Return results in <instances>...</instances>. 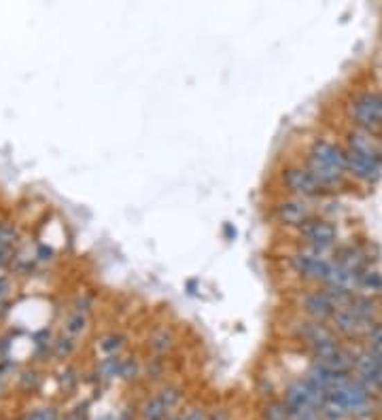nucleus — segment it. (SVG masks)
Listing matches in <instances>:
<instances>
[{
  "label": "nucleus",
  "instance_id": "f257e3e1",
  "mask_svg": "<svg viewBox=\"0 0 382 420\" xmlns=\"http://www.w3.org/2000/svg\"><path fill=\"white\" fill-rule=\"evenodd\" d=\"M346 168V153L327 140H321L310 151L308 159V172L317 179L319 185H333L342 181Z\"/></svg>",
  "mask_w": 382,
  "mask_h": 420
},
{
  "label": "nucleus",
  "instance_id": "20e7f679",
  "mask_svg": "<svg viewBox=\"0 0 382 420\" xmlns=\"http://www.w3.org/2000/svg\"><path fill=\"white\" fill-rule=\"evenodd\" d=\"M355 369H357V380L370 391H380L382 389V348L380 350H367V353L359 355L355 359Z\"/></svg>",
  "mask_w": 382,
  "mask_h": 420
},
{
  "label": "nucleus",
  "instance_id": "9d476101",
  "mask_svg": "<svg viewBox=\"0 0 382 420\" xmlns=\"http://www.w3.org/2000/svg\"><path fill=\"white\" fill-rule=\"evenodd\" d=\"M276 219L285 225H302L310 219V208L302 200H289L276 206Z\"/></svg>",
  "mask_w": 382,
  "mask_h": 420
},
{
  "label": "nucleus",
  "instance_id": "5701e85b",
  "mask_svg": "<svg viewBox=\"0 0 382 420\" xmlns=\"http://www.w3.org/2000/svg\"><path fill=\"white\" fill-rule=\"evenodd\" d=\"M7 261H9V253L5 247H0V265H5Z\"/></svg>",
  "mask_w": 382,
  "mask_h": 420
},
{
  "label": "nucleus",
  "instance_id": "dca6fc26",
  "mask_svg": "<svg viewBox=\"0 0 382 420\" xmlns=\"http://www.w3.org/2000/svg\"><path fill=\"white\" fill-rule=\"evenodd\" d=\"M159 399H162V401H164V405L170 410V408H175V405L179 403L181 395H179V391H177V389H166V391H162Z\"/></svg>",
  "mask_w": 382,
  "mask_h": 420
},
{
  "label": "nucleus",
  "instance_id": "9b49d317",
  "mask_svg": "<svg viewBox=\"0 0 382 420\" xmlns=\"http://www.w3.org/2000/svg\"><path fill=\"white\" fill-rule=\"evenodd\" d=\"M336 263L342 265V268H346V270H353L357 274H361V270L367 263V257H365V253L359 247H353V244H351V247H344V249L338 251Z\"/></svg>",
  "mask_w": 382,
  "mask_h": 420
},
{
  "label": "nucleus",
  "instance_id": "aec40b11",
  "mask_svg": "<svg viewBox=\"0 0 382 420\" xmlns=\"http://www.w3.org/2000/svg\"><path fill=\"white\" fill-rule=\"evenodd\" d=\"M83 327H85L83 314H75V317L68 321V331H71V333H79V331H83Z\"/></svg>",
  "mask_w": 382,
  "mask_h": 420
},
{
  "label": "nucleus",
  "instance_id": "4468645a",
  "mask_svg": "<svg viewBox=\"0 0 382 420\" xmlns=\"http://www.w3.org/2000/svg\"><path fill=\"white\" fill-rule=\"evenodd\" d=\"M319 414H321V410H312V408H308V410H289L291 420H321Z\"/></svg>",
  "mask_w": 382,
  "mask_h": 420
},
{
  "label": "nucleus",
  "instance_id": "7ed1b4c3",
  "mask_svg": "<svg viewBox=\"0 0 382 420\" xmlns=\"http://www.w3.org/2000/svg\"><path fill=\"white\" fill-rule=\"evenodd\" d=\"M291 263H293L295 272H299L302 276L312 278V280H323V283H325L333 261H329L325 257V249L308 247L306 251L293 255Z\"/></svg>",
  "mask_w": 382,
  "mask_h": 420
},
{
  "label": "nucleus",
  "instance_id": "423d86ee",
  "mask_svg": "<svg viewBox=\"0 0 382 420\" xmlns=\"http://www.w3.org/2000/svg\"><path fill=\"white\" fill-rule=\"evenodd\" d=\"M331 323H333V329H336L338 333L349 335V338H355V335L367 333L370 327L374 325V323L361 319L359 314H357L351 306L336 310V312H333V317H331Z\"/></svg>",
  "mask_w": 382,
  "mask_h": 420
},
{
  "label": "nucleus",
  "instance_id": "0eeeda50",
  "mask_svg": "<svg viewBox=\"0 0 382 420\" xmlns=\"http://www.w3.org/2000/svg\"><path fill=\"white\" fill-rule=\"evenodd\" d=\"M346 168L365 183H374L380 179V157H374V155H365L351 149L346 153Z\"/></svg>",
  "mask_w": 382,
  "mask_h": 420
},
{
  "label": "nucleus",
  "instance_id": "b1692460",
  "mask_svg": "<svg viewBox=\"0 0 382 420\" xmlns=\"http://www.w3.org/2000/svg\"><path fill=\"white\" fill-rule=\"evenodd\" d=\"M357 420H376L372 414H363V416H357Z\"/></svg>",
  "mask_w": 382,
  "mask_h": 420
},
{
  "label": "nucleus",
  "instance_id": "412c9836",
  "mask_svg": "<svg viewBox=\"0 0 382 420\" xmlns=\"http://www.w3.org/2000/svg\"><path fill=\"white\" fill-rule=\"evenodd\" d=\"M119 346H121V338H119V335H111L107 342L102 344V348L107 350V353H111L113 348H119Z\"/></svg>",
  "mask_w": 382,
  "mask_h": 420
},
{
  "label": "nucleus",
  "instance_id": "f03ea898",
  "mask_svg": "<svg viewBox=\"0 0 382 420\" xmlns=\"http://www.w3.org/2000/svg\"><path fill=\"white\" fill-rule=\"evenodd\" d=\"M351 115L355 123L367 134L382 130V96L372 91L357 94L351 102Z\"/></svg>",
  "mask_w": 382,
  "mask_h": 420
},
{
  "label": "nucleus",
  "instance_id": "ddd939ff",
  "mask_svg": "<svg viewBox=\"0 0 382 420\" xmlns=\"http://www.w3.org/2000/svg\"><path fill=\"white\" fill-rule=\"evenodd\" d=\"M359 287L367 291H380L382 289V276L378 272H361L359 274Z\"/></svg>",
  "mask_w": 382,
  "mask_h": 420
},
{
  "label": "nucleus",
  "instance_id": "4be33fe9",
  "mask_svg": "<svg viewBox=\"0 0 382 420\" xmlns=\"http://www.w3.org/2000/svg\"><path fill=\"white\" fill-rule=\"evenodd\" d=\"M183 420H206V416H204L202 410H189Z\"/></svg>",
  "mask_w": 382,
  "mask_h": 420
},
{
  "label": "nucleus",
  "instance_id": "6e6552de",
  "mask_svg": "<svg viewBox=\"0 0 382 420\" xmlns=\"http://www.w3.org/2000/svg\"><path fill=\"white\" fill-rule=\"evenodd\" d=\"M302 304H304V310H306L308 317H312L319 323L325 321V319H331L333 312L338 310L327 291H312V293L304 295Z\"/></svg>",
  "mask_w": 382,
  "mask_h": 420
},
{
  "label": "nucleus",
  "instance_id": "39448f33",
  "mask_svg": "<svg viewBox=\"0 0 382 420\" xmlns=\"http://www.w3.org/2000/svg\"><path fill=\"white\" fill-rule=\"evenodd\" d=\"M299 231L308 240L310 247H317V249H329L331 244L336 242V238H338L336 227L329 221H323V219H308V221H304L299 225Z\"/></svg>",
  "mask_w": 382,
  "mask_h": 420
},
{
  "label": "nucleus",
  "instance_id": "f3484780",
  "mask_svg": "<svg viewBox=\"0 0 382 420\" xmlns=\"http://www.w3.org/2000/svg\"><path fill=\"white\" fill-rule=\"evenodd\" d=\"M170 344H172V338H170V333H166V331H159V333H155V335L151 338V346H153L155 350H166V348H170Z\"/></svg>",
  "mask_w": 382,
  "mask_h": 420
},
{
  "label": "nucleus",
  "instance_id": "2eb2a0df",
  "mask_svg": "<svg viewBox=\"0 0 382 420\" xmlns=\"http://www.w3.org/2000/svg\"><path fill=\"white\" fill-rule=\"evenodd\" d=\"M15 229L9 225V223H0V247H11V244L15 242Z\"/></svg>",
  "mask_w": 382,
  "mask_h": 420
},
{
  "label": "nucleus",
  "instance_id": "1a4fd4ad",
  "mask_svg": "<svg viewBox=\"0 0 382 420\" xmlns=\"http://www.w3.org/2000/svg\"><path fill=\"white\" fill-rule=\"evenodd\" d=\"M285 183L297 195H317L321 191V185L317 183V179L312 177L308 170H302V168H289L285 172Z\"/></svg>",
  "mask_w": 382,
  "mask_h": 420
},
{
  "label": "nucleus",
  "instance_id": "6ab92c4d",
  "mask_svg": "<svg viewBox=\"0 0 382 420\" xmlns=\"http://www.w3.org/2000/svg\"><path fill=\"white\" fill-rule=\"evenodd\" d=\"M55 418H58L55 410H51V408H43V410L32 412L26 420H55Z\"/></svg>",
  "mask_w": 382,
  "mask_h": 420
},
{
  "label": "nucleus",
  "instance_id": "a211bd4d",
  "mask_svg": "<svg viewBox=\"0 0 382 420\" xmlns=\"http://www.w3.org/2000/svg\"><path fill=\"white\" fill-rule=\"evenodd\" d=\"M287 418H289L287 405H272L268 410V420H287Z\"/></svg>",
  "mask_w": 382,
  "mask_h": 420
},
{
  "label": "nucleus",
  "instance_id": "f8f14e48",
  "mask_svg": "<svg viewBox=\"0 0 382 420\" xmlns=\"http://www.w3.org/2000/svg\"><path fill=\"white\" fill-rule=\"evenodd\" d=\"M166 412H168V408L164 405V401H162L159 397L147 401L145 408H143V416H145V420H162V418L166 416Z\"/></svg>",
  "mask_w": 382,
  "mask_h": 420
}]
</instances>
